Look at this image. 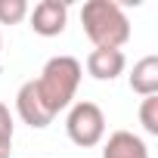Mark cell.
<instances>
[{
  "mask_svg": "<svg viewBox=\"0 0 158 158\" xmlns=\"http://www.w3.org/2000/svg\"><path fill=\"white\" fill-rule=\"evenodd\" d=\"M81 77H84V65L74 56H53V59H47L40 74L31 77V81H34V90H37L44 109L56 118L59 112H65L74 102V93L81 87Z\"/></svg>",
  "mask_w": 158,
  "mask_h": 158,
  "instance_id": "obj_1",
  "label": "cell"
},
{
  "mask_svg": "<svg viewBox=\"0 0 158 158\" xmlns=\"http://www.w3.org/2000/svg\"><path fill=\"white\" fill-rule=\"evenodd\" d=\"M81 25L93 50H121L130 40V19L115 0H87L81 6Z\"/></svg>",
  "mask_w": 158,
  "mask_h": 158,
  "instance_id": "obj_2",
  "label": "cell"
},
{
  "mask_svg": "<svg viewBox=\"0 0 158 158\" xmlns=\"http://www.w3.org/2000/svg\"><path fill=\"white\" fill-rule=\"evenodd\" d=\"M65 133L74 146L81 149H93L106 139V115L96 102L90 99H77L68 106V115H65Z\"/></svg>",
  "mask_w": 158,
  "mask_h": 158,
  "instance_id": "obj_3",
  "label": "cell"
},
{
  "mask_svg": "<svg viewBox=\"0 0 158 158\" xmlns=\"http://www.w3.org/2000/svg\"><path fill=\"white\" fill-rule=\"evenodd\" d=\"M28 22H31L34 34L56 37L68 25V3H62V0H40V3H34L28 10Z\"/></svg>",
  "mask_w": 158,
  "mask_h": 158,
  "instance_id": "obj_4",
  "label": "cell"
},
{
  "mask_svg": "<svg viewBox=\"0 0 158 158\" xmlns=\"http://www.w3.org/2000/svg\"><path fill=\"white\" fill-rule=\"evenodd\" d=\"M16 115L28 127H34V130H44V127L53 124V115L44 109V102H40V96L34 90V81H25L19 87V93H16Z\"/></svg>",
  "mask_w": 158,
  "mask_h": 158,
  "instance_id": "obj_5",
  "label": "cell"
},
{
  "mask_svg": "<svg viewBox=\"0 0 158 158\" xmlns=\"http://www.w3.org/2000/svg\"><path fill=\"white\" fill-rule=\"evenodd\" d=\"M84 65H87V74L96 81H115L127 68V56L124 50H90Z\"/></svg>",
  "mask_w": 158,
  "mask_h": 158,
  "instance_id": "obj_6",
  "label": "cell"
},
{
  "mask_svg": "<svg viewBox=\"0 0 158 158\" xmlns=\"http://www.w3.org/2000/svg\"><path fill=\"white\" fill-rule=\"evenodd\" d=\"M102 158H149V146L133 130H115L102 143Z\"/></svg>",
  "mask_w": 158,
  "mask_h": 158,
  "instance_id": "obj_7",
  "label": "cell"
},
{
  "mask_svg": "<svg viewBox=\"0 0 158 158\" xmlns=\"http://www.w3.org/2000/svg\"><path fill=\"white\" fill-rule=\"evenodd\" d=\"M130 90L136 96H158V56H143L130 71Z\"/></svg>",
  "mask_w": 158,
  "mask_h": 158,
  "instance_id": "obj_8",
  "label": "cell"
},
{
  "mask_svg": "<svg viewBox=\"0 0 158 158\" xmlns=\"http://www.w3.org/2000/svg\"><path fill=\"white\" fill-rule=\"evenodd\" d=\"M13 136H16V121L10 115V106L0 102V158H10L13 152Z\"/></svg>",
  "mask_w": 158,
  "mask_h": 158,
  "instance_id": "obj_9",
  "label": "cell"
},
{
  "mask_svg": "<svg viewBox=\"0 0 158 158\" xmlns=\"http://www.w3.org/2000/svg\"><path fill=\"white\" fill-rule=\"evenodd\" d=\"M28 0H0V25H19L28 19Z\"/></svg>",
  "mask_w": 158,
  "mask_h": 158,
  "instance_id": "obj_10",
  "label": "cell"
},
{
  "mask_svg": "<svg viewBox=\"0 0 158 158\" xmlns=\"http://www.w3.org/2000/svg\"><path fill=\"white\" fill-rule=\"evenodd\" d=\"M139 124L149 136H158V96H146L139 102Z\"/></svg>",
  "mask_w": 158,
  "mask_h": 158,
  "instance_id": "obj_11",
  "label": "cell"
},
{
  "mask_svg": "<svg viewBox=\"0 0 158 158\" xmlns=\"http://www.w3.org/2000/svg\"><path fill=\"white\" fill-rule=\"evenodd\" d=\"M0 50H3V37H0Z\"/></svg>",
  "mask_w": 158,
  "mask_h": 158,
  "instance_id": "obj_12",
  "label": "cell"
}]
</instances>
